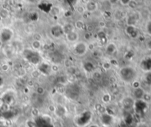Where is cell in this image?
<instances>
[{"mask_svg":"<svg viewBox=\"0 0 151 127\" xmlns=\"http://www.w3.org/2000/svg\"><path fill=\"white\" fill-rule=\"evenodd\" d=\"M85 11L89 12V13H93V12H95L96 10H97V9H98V5H97V3L96 2L89 0V2L85 3Z\"/></svg>","mask_w":151,"mask_h":127,"instance_id":"6","label":"cell"},{"mask_svg":"<svg viewBox=\"0 0 151 127\" xmlns=\"http://www.w3.org/2000/svg\"><path fill=\"white\" fill-rule=\"evenodd\" d=\"M63 29H64V35H66L75 30L74 25L72 23H66L64 25H63Z\"/></svg>","mask_w":151,"mask_h":127,"instance_id":"11","label":"cell"},{"mask_svg":"<svg viewBox=\"0 0 151 127\" xmlns=\"http://www.w3.org/2000/svg\"><path fill=\"white\" fill-rule=\"evenodd\" d=\"M33 40H36V41H41V35L38 34H35L33 36Z\"/></svg>","mask_w":151,"mask_h":127,"instance_id":"30","label":"cell"},{"mask_svg":"<svg viewBox=\"0 0 151 127\" xmlns=\"http://www.w3.org/2000/svg\"><path fill=\"white\" fill-rule=\"evenodd\" d=\"M66 40L69 43H76L79 40V34L76 30L71 32V33H68V34L65 35Z\"/></svg>","mask_w":151,"mask_h":127,"instance_id":"4","label":"cell"},{"mask_svg":"<svg viewBox=\"0 0 151 127\" xmlns=\"http://www.w3.org/2000/svg\"><path fill=\"white\" fill-rule=\"evenodd\" d=\"M125 32L131 38H136L138 36V30L133 25H128L125 29Z\"/></svg>","mask_w":151,"mask_h":127,"instance_id":"8","label":"cell"},{"mask_svg":"<svg viewBox=\"0 0 151 127\" xmlns=\"http://www.w3.org/2000/svg\"><path fill=\"white\" fill-rule=\"evenodd\" d=\"M119 76L122 81L125 83L131 84L134 80H136L137 76V72L136 69L131 66H125L122 67L119 71Z\"/></svg>","mask_w":151,"mask_h":127,"instance_id":"1","label":"cell"},{"mask_svg":"<svg viewBox=\"0 0 151 127\" xmlns=\"http://www.w3.org/2000/svg\"><path fill=\"white\" fill-rule=\"evenodd\" d=\"M47 109L49 112H51V113L55 114V111H56V106L55 105V104H49V105L48 106Z\"/></svg>","mask_w":151,"mask_h":127,"instance_id":"26","label":"cell"},{"mask_svg":"<svg viewBox=\"0 0 151 127\" xmlns=\"http://www.w3.org/2000/svg\"><path fill=\"white\" fill-rule=\"evenodd\" d=\"M88 127H100V126L98 124H95V123H94V124H90Z\"/></svg>","mask_w":151,"mask_h":127,"instance_id":"33","label":"cell"},{"mask_svg":"<svg viewBox=\"0 0 151 127\" xmlns=\"http://www.w3.org/2000/svg\"><path fill=\"white\" fill-rule=\"evenodd\" d=\"M12 36H13V32L10 29H5L2 32V33L0 34L1 39H2V41H3V42L9 41L11 39Z\"/></svg>","mask_w":151,"mask_h":127,"instance_id":"5","label":"cell"},{"mask_svg":"<svg viewBox=\"0 0 151 127\" xmlns=\"http://www.w3.org/2000/svg\"><path fill=\"white\" fill-rule=\"evenodd\" d=\"M77 11L79 13H81V14H83V13H84L85 12V7H83V6H78L77 8Z\"/></svg>","mask_w":151,"mask_h":127,"instance_id":"29","label":"cell"},{"mask_svg":"<svg viewBox=\"0 0 151 127\" xmlns=\"http://www.w3.org/2000/svg\"><path fill=\"white\" fill-rule=\"evenodd\" d=\"M17 76L20 78H22L25 77L27 75V69L24 67H19L16 71Z\"/></svg>","mask_w":151,"mask_h":127,"instance_id":"14","label":"cell"},{"mask_svg":"<svg viewBox=\"0 0 151 127\" xmlns=\"http://www.w3.org/2000/svg\"><path fill=\"white\" fill-rule=\"evenodd\" d=\"M142 100L144 101H145V102H150V101H151V94L145 92V94H144V96L142 97Z\"/></svg>","mask_w":151,"mask_h":127,"instance_id":"23","label":"cell"},{"mask_svg":"<svg viewBox=\"0 0 151 127\" xmlns=\"http://www.w3.org/2000/svg\"><path fill=\"white\" fill-rule=\"evenodd\" d=\"M50 70H51V72H53V73H58L60 70L59 65H57V63H53V64L51 65V66H50Z\"/></svg>","mask_w":151,"mask_h":127,"instance_id":"18","label":"cell"},{"mask_svg":"<svg viewBox=\"0 0 151 127\" xmlns=\"http://www.w3.org/2000/svg\"><path fill=\"white\" fill-rule=\"evenodd\" d=\"M111 67H112V65H111V61H103L102 64V67L105 70H106V71H108V70H110L111 68Z\"/></svg>","mask_w":151,"mask_h":127,"instance_id":"20","label":"cell"},{"mask_svg":"<svg viewBox=\"0 0 151 127\" xmlns=\"http://www.w3.org/2000/svg\"><path fill=\"white\" fill-rule=\"evenodd\" d=\"M111 100V96L109 93H105L102 97V101L104 104H109Z\"/></svg>","mask_w":151,"mask_h":127,"instance_id":"17","label":"cell"},{"mask_svg":"<svg viewBox=\"0 0 151 127\" xmlns=\"http://www.w3.org/2000/svg\"><path fill=\"white\" fill-rule=\"evenodd\" d=\"M117 50V45H115L114 43H109L106 45L105 47V53L108 56H113Z\"/></svg>","mask_w":151,"mask_h":127,"instance_id":"9","label":"cell"},{"mask_svg":"<svg viewBox=\"0 0 151 127\" xmlns=\"http://www.w3.org/2000/svg\"><path fill=\"white\" fill-rule=\"evenodd\" d=\"M74 25V27H75V29H77V30H83L84 27V26H85V25H84V22H83V21H81V20H77Z\"/></svg>","mask_w":151,"mask_h":127,"instance_id":"19","label":"cell"},{"mask_svg":"<svg viewBox=\"0 0 151 127\" xmlns=\"http://www.w3.org/2000/svg\"><path fill=\"white\" fill-rule=\"evenodd\" d=\"M61 87H60V89H64V85H61ZM57 93H59V94H63V93H63V92H61V91H57Z\"/></svg>","mask_w":151,"mask_h":127,"instance_id":"34","label":"cell"},{"mask_svg":"<svg viewBox=\"0 0 151 127\" xmlns=\"http://www.w3.org/2000/svg\"><path fill=\"white\" fill-rule=\"evenodd\" d=\"M31 115H32V116H33V117H38V116L40 115L39 109H38V108L33 107V109H31Z\"/></svg>","mask_w":151,"mask_h":127,"instance_id":"21","label":"cell"},{"mask_svg":"<svg viewBox=\"0 0 151 127\" xmlns=\"http://www.w3.org/2000/svg\"><path fill=\"white\" fill-rule=\"evenodd\" d=\"M9 16V12L5 9H2L0 11V16L2 17V19H6L7 17H8Z\"/></svg>","mask_w":151,"mask_h":127,"instance_id":"25","label":"cell"},{"mask_svg":"<svg viewBox=\"0 0 151 127\" xmlns=\"http://www.w3.org/2000/svg\"><path fill=\"white\" fill-rule=\"evenodd\" d=\"M42 118L45 121H46V123H52L53 122V118H52V117L49 115H47V114H44V115H42Z\"/></svg>","mask_w":151,"mask_h":127,"instance_id":"24","label":"cell"},{"mask_svg":"<svg viewBox=\"0 0 151 127\" xmlns=\"http://www.w3.org/2000/svg\"><path fill=\"white\" fill-rule=\"evenodd\" d=\"M134 104V99L131 97H126L123 100V106L126 109H131Z\"/></svg>","mask_w":151,"mask_h":127,"instance_id":"10","label":"cell"},{"mask_svg":"<svg viewBox=\"0 0 151 127\" xmlns=\"http://www.w3.org/2000/svg\"><path fill=\"white\" fill-rule=\"evenodd\" d=\"M26 127H36V124L32 119H29L26 122Z\"/></svg>","mask_w":151,"mask_h":127,"instance_id":"27","label":"cell"},{"mask_svg":"<svg viewBox=\"0 0 151 127\" xmlns=\"http://www.w3.org/2000/svg\"><path fill=\"white\" fill-rule=\"evenodd\" d=\"M23 92L24 93H25V95H27L28 93H30V87H28L27 86H25V87L23 88Z\"/></svg>","mask_w":151,"mask_h":127,"instance_id":"31","label":"cell"},{"mask_svg":"<svg viewBox=\"0 0 151 127\" xmlns=\"http://www.w3.org/2000/svg\"><path fill=\"white\" fill-rule=\"evenodd\" d=\"M41 47H42L41 41L33 40V41L31 42V48L34 51L38 52L41 49Z\"/></svg>","mask_w":151,"mask_h":127,"instance_id":"12","label":"cell"},{"mask_svg":"<svg viewBox=\"0 0 151 127\" xmlns=\"http://www.w3.org/2000/svg\"><path fill=\"white\" fill-rule=\"evenodd\" d=\"M10 65H8V63H4L0 66V70L3 73H8L10 70Z\"/></svg>","mask_w":151,"mask_h":127,"instance_id":"16","label":"cell"},{"mask_svg":"<svg viewBox=\"0 0 151 127\" xmlns=\"http://www.w3.org/2000/svg\"><path fill=\"white\" fill-rule=\"evenodd\" d=\"M131 86H132V87H133V89H137V88H139V87H141V82L139 81L138 80H134V81L131 83Z\"/></svg>","mask_w":151,"mask_h":127,"instance_id":"22","label":"cell"},{"mask_svg":"<svg viewBox=\"0 0 151 127\" xmlns=\"http://www.w3.org/2000/svg\"><path fill=\"white\" fill-rule=\"evenodd\" d=\"M145 81H147V83L148 84L151 85V72H150V73H148L146 75V76H145Z\"/></svg>","mask_w":151,"mask_h":127,"instance_id":"28","label":"cell"},{"mask_svg":"<svg viewBox=\"0 0 151 127\" xmlns=\"http://www.w3.org/2000/svg\"><path fill=\"white\" fill-rule=\"evenodd\" d=\"M46 93V89L41 85H38L36 87V93L38 95H43Z\"/></svg>","mask_w":151,"mask_h":127,"instance_id":"15","label":"cell"},{"mask_svg":"<svg viewBox=\"0 0 151 127\" xmlns=\"http://www.w3.org/2000/svg\"><path fill=\"white\" fill-rule=\"evenodd\" d=\"M72 52L75 56L83 57L89 52V45L83 41H77L73 45Z\"/></svg>","mask_w":151,"mask_h":127,"instance_id":"2","label":"cell"},{"mask_svg":"<svg viewBox=\"0 0 151 127\" xmlns=\"http://www.w3.org/2000/svg\"><path fill=\"white\" fill-rule=\"evenodd\" d=\"M147 31L150 35H151V22H149L147 25Z\"/></svg>","mask_w":151,"mask_h":127,"instance_id":"32","label":"cell"},{"mask_svg":"<svg viewBox=\"0 0 151 127\" xmlns=\"http://www.w3.org/2000/svg\"><path fill=\"white\" fill-rule=\"evenodd\" d=\"M41 75H42V73L38 69H33L31 73H30V76H31V78H33V79H38V78H39L41 77Z\"/></svg>","mask_w":151,"mask_h":127,"instance_id":"13","label":"cell"},{"mask_svg":"<svg viewBox=\"0 0 151 127\" xmlns=\"http://www.w3.org/2000/svg\"><path fill=\"white\" fill-rule=\"evenodd\" d=\"M145 91V89H143L142 87L137 88V89H133V99L136 100H142V97L144 96Z\"/></svg>","mask_w":151,"mask_h":127,"instance_id":"7","label":"cell"},{"mask_svg":"<svg viewBox=\"0 0 151 127\" xmlns=\"http://www.w3.org/2000/svg\"><path fill=\"white\" fill-rule=\"evenodd\" d=\"M148 47H150L151 49V41H150L149 42H148Z\"/></svg>","mask_w":151,"mask_h":127,"instance_id":"35","label":"cell"},{"mask_svg":"<svg viewBox=\"0 0 151 127\" xmlns=\"http://www.w3.org/2000/svg\"><path fill=\"white\" fill-rule=\"evenodd\" d=\"M50 34L52 36L55 38H60L65 36L63 26L60 25H55L52 26L50 28Z\"/></svg>","mask_w":151,"mask_h":127,"instance_id":"3","label":"cell"}]
</instances>
